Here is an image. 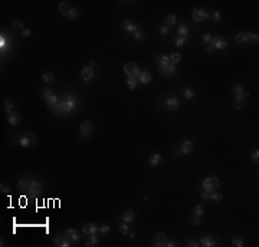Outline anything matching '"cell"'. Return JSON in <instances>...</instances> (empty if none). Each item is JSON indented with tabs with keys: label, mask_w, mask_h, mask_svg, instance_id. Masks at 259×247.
<instances>
[{
	"label": "cell",
	"mask_w": 259,
	"mask_h": 247,
	"mask_svg": "<svg viewBox=\"0 0 259 247\" xmlns=\"http://www.w3.org/2000/svg\"><path fill=\"white\" fill-rule=\"evenodd\" d=\"M79 105V101L75 98V96H72V95L66 94L63 98L59 101V105L53 109V114L55 115H71L74 112L76 111Z\"/></svg>",
	"instance_id": "6da1fadb"
},
{
	"label": "cell",
	"mask_w": 259,
	"mask_h": 247,
	"mask_svg": "<svg viewBox=\"0 0 259 247\" xmlns=\"http://www.w3.org/2000/svg\"><path fill=\"white\" fill-rule=\"evenodd\" d=\"M226 46H228V42H226L225 37L216 36V37H213V39H212L210 45H207V46H206V51L212 52L213 49H219V51H222V49H225Z\"/></svg>",
	"instance_id": "7a4b0ae2"
},
{
	"label": "cell",
	"mask_w": 259,
	"mask_h": 247,
	"mask_svg": "<svg viewBox=\"0 0 259 247\" xmlns=\"http://www.w3.org/2000/svg\"><path fill=\"white\" fill-rule=\"evenodd\" d=\"M201 185H203V188L206 190V191H216V190L219 188V185H220V181H219L218 177H207V178L203 180V183H201Z\"/></svg>",
	"instance_id": "3957f363"
},
{
	"label": "cell",
	"mask_w": 259,
	"mask_h": 247,
	"mask_svg": "<svg viewBox=\"0 0 259 247\" xmlns=\"http://www.w3.org/2000/svg\"><path fill=\"white\" fill-rule=\"evenodd\" d=\"M124 72L128 78H138V75H140V66L138 63L135 62H128V63L124 65Z\"/></svg>",
	"instance_id": "277c9868"
},
{
	"label": "cell",
	"mask_w": 259,
	"mask_h": 247,
	"mask_svg": "<svg viewBox=\"0 0 259 247\" xmlns=\"http://www.w3.org/2000/svg\"><path fill=\"white\" fill-rule=\"evenodd\" d=\"M53 244L56 247H71L72 241L68 240V237L65 236V233H56L53 236Z\"/></svg>",
	"instance_id": "5b68a950"
},
{
	"label": "cell",
	"mask_w": 259,
	"mask_h": 247,
	"mask_svg": "<svg viewBox=\"0 0 259 247\" xmlns=\"http://www.w3.org/2000/svg\"><path fill=\"white\" fill-rule=\"evenodd\" d=\"M26 191L30 194H39L43 191V185H42L41 181H38V180H27Z\"/></svg>",
	"instance_id": "8992f818"
},
{
	"label": "cell",
	"mask_w": 259,
	"mask_h": 247,
	"mask_svg": "<svg viewBox=\"0 0 259 247\" xmlns=\"http://www.w3.org/2000/svg\"><path fill=\"white\" fill-rule=\"evenodd\" d=\"M209 16H210V13H209L206 9H203V7H197V9H194L193 13H191V17H193V20L194 22H203V20H207Z\"/></svg>",
	"instance_id": "52a82bcc"
},
{
	"label": "cell",
	"mask_w": 259,
	"mask_h": 247,
	"mask_svg": "<svg viewBox=\"0 0 259 247\" xmlns=\"http://www.w3.org/2000/svg\"><path fill=\"white\" fill-rule=\"evenodd\" d=\"M92 134V124L91 121H82L81 125H79V135L84 137V138H88L89 135Z\"/></svg>",
	"instance_id": "ba28073f"
},
{
	"label": "cell",
	"mask_w": 259,
	"mask_h": 247,
	"mask_svg": "<svg viewBox=\"0 0 259 247\" xmlns=\"http://www.w3.org/2000/svg\"><path fill=\"white\" fill-rule=\"evenodd\" d=\"M164 102H166V108L168 111H176V109L180 108V101L176 96H167V98L164 99Z\"/></svg>",
	"instance_id": "9c48e42d"
},
{
	"label": "cell",
	"mask_w": 259,
	"mask_h": 247,
	"mask_svg": "<svg viewBox=\"0 0 259 247\" xmlns=\"http://www.w3.org/2000/svg\"><path fill=\"white\" fill-rule=\"evenodd\" d=\"M20 121H22V115L17 111H13L12 114H7V122H9V125L17 126L20 124Z\"/></svg>",
	"instance_id": "30bf717a"
},
{
	"label": "cell",
	"mask_w": 259,
	"mask_h": 247,
	"mask_svg": "<svg viewBox=\"0 0 259 247\" xmlns=\"http://www.w3.org/2000/svg\"><path fill=\"white\" fill-rule=\"evenodd\" d=\"M166 243H167V236L164 233H157L153 239V246L156 247H166Z\"/></svg>",
	"instance_id": "8fae6325"
},
{
	"label": "cell",
	"mask_w": 259,
	"mask_h": 247,
	"mask_svg": "<svg viewBox=\"0 0 259 247\" xmlns=\"http://www.w3.org/2000/svg\"><path fill=\"white\" fill-rule=\"evenodd\" d=\"M249 96V92L246 91L245 94H240V95H235V99H233V105H235L236 109H240L242 108V105L245 104V101L248 99Z\"/></svg>",
	"instance_id": "7c38bea8"
},
{
	"label": "cell",
	"mask_w": 259,
	"mask_h": 247,
	"mask_svg": "<svg viewBox=\"0 0 259 247\" xmlns=\"http://www.w3.org/2000/svg\"><path fill=\"white\" fill-rule=\"evenodd\" d=\"M65 236L68 237V240L72 241V244H76L79 240H81V237H79V233L75 230V228H68V230L63 231Z\"/></svg>",
	"instance_id": "4fadbf2b"
},
{
	"label": "cell",
	"mask_w": 259,
	"mask_h": 247,
	"mask_svg": "<svg viewBox=\"0 0 259 247\" xmlns=\"http://www.w3.org/2000/svg\"><path fill=\"white\" fill-rule=\"evenodd\" d=\"M82 231L85 236H91V234L98 233V226L95 223H85L82 226Z\"/></svg>",
	"instance_id": "5bb4252c"
},
{
	"label": "cell",
	"mask_w": 259,
	"mask_h": 247,
	"mask_svg": "<svg viewBox=\"0 0 259 247\" xmlns=\"http://www.w3.org/2000/svg\"><path fill=\"white\" fill-rule=\"evenodd\" d=\"M94 75H95V71H94V68H89V66H86V68L82 69L81 78H82V81H84V82H89V81H92Z\"/></svg>",
	"instance_id": "9a60e30c"
},
{
	"label": "cell",
	"mask_w": 259,
	"mask_h": 247,
	"mask_svg": "<svg viewBox=\"0 0 259 247\" xmlns=\"http://www.w3.org/2000/svg\"><path fill=\"white\" fill-rule=\"evenodd\" d=\"M200 244L203 247H215L218 246V240L213 236H203L200 239Z\"/></svg>",
	"instance_id": "2e32d148"
},
{
	"label": "cell",
	"mask_w": 259,
	"mask_h": 247,
	"mask_svg": "<svg viewBox=\"0 0 259 247\" xmlns=\"http://www.w3.org/2000/svg\"><path fill=\"white\" fill-rule=\"evenodd\" d=\"M59 101H61V99H59V98H58V96H56V95H55V94H52L48 99H45V104H46V106H48V108L51 109L52 112H53V109L59 105Z\"/></svg>",
	"instance_id": "e0dca14e"
},
{
	"label": "cell",
	"mask_w": 259,
	"mask_h": 247,
	"mask_svg": "<svg viewBox=\"0 0 259 247\" xmlns=\"http://www.w3.org/2000/svg\"><path fill=\"white\" fill-rule=\"evenodd\" d=\"M193 148H194L193 142H191V141H184L183 144L179 147V151L181 153V155H189V154L193 151Z\"/></svg>",
	"instance_id": "ac0fdd59"
},
{
	"label": "cell",
	"mask_w": 259,
	"mask_h": 247,
	"mask_svg": "<svg viewBox=\"0 0 259 247\" xmlns=\"http://www.w3.org/2000/svg\"><path fill=\"white\" fill-rule=\"evenodd\" d=\"M123 30H125V32H128V33L134 35L135 32L140 30V27L137 26V24H134L131 20H124L123 22Z\"/></svg>",
	"instance_id": "d6986e66"
},
{
	"label": "cell",
	"mask_w": 259,
	"mask_h": 247,
	"mask_svg": "<svg viewBox=\"0 0 259 247\" xmlns=\"http://www.w3.org/2000/svg\"><path fill=\"white\" fill-rule=\"evenodd\" d=\"M134 220H135V211L131 210V208H127V210H124V213H123V221H125V223H133Z\"/></svg>",
	"instance_id": "ffe728a7"
},
{
	"label": "cell",
	"mask_w": 259,
	"mask_h": 247,
	"mask_svg": "<svg viewBox=\"0 0 259 247\" xmlns=\"http://www.w3.org/2000/svg\"><path fill=\"white\" fill-rule=\"evenodd\" d=\"M138 82L143 85L148 83V82H151V73L148 71H140V75H138Z\"/></svg>",
	"instance_id": "44dd1931"
},
{
	"label": "cell",
	"mask_w": 259,
	"mask_h": 247,
	"mask_svg": "<svg viewBox=\"0 0 259 247\" xmlns=\"http://www.w3.org/2000/svg\"><path fill=\"white\" fill-rule=\"evenodd\" d=\"M177 71V66L176 65H173V63H170V65H167V66H164V68H158V72H160L161 75H173L174 72Z\"/></svg>",
	"instance_id": "7402d4cb"
},
{
	"label": "cell",
	"mask_w": 259,
	"mask_h": 247,
	"mask_svg": "<svg viewBox=\"0 0 259 247\" xmlns=\"http://www.w3.org/2000/svg\"><path fill=\"white\" fill-rule=\"evenodd\" d=\"M156 63H157V68H164V66L170 65L168 56H166V55H158L156 58Z\"/></svg>",
	"instance_id": "603a6c76"
},
{
	"label": "cell",
	"mask_w": 259,
	"mask_h": 247,
	"mask_svg": "<svg viewBox=\"0 0 259 247\" xmlns=\"http://www.w3.org/2000/svg\"><path fill=\"white\" fill-rule=\"evenodd\" d=\"M161 154H158V153H154V154H151L150 155V158H148V163H150V165H153V167H156V165H158V164L161 163Z\"/></svg>",
	"instance_id": "cb8c5ba5"
},
{
	"label": "cell",
	"mask_w": 259,
	"mask_h": 247,
	"mask_svg": "<svg viewBox=\"0 0 259 247\" xmlns=\"http://www.w3.org/2000/svg\"><path fill=\"white\" fill-rule=\"evenodd\" d=\"M19 145L23 147V148H30V147H33L32 145V142H30V139H29V137H27L26 134L20 137V139H19Z\"/></svg>",
	"instance_id": "d4e9b609"
},
{
	"label": "cell",
	"mask_w": 259,
	"mask_h": 247,
	"mask_svg": "<svg viewBox=\"0 0 259 247\" xmlns=\"http://www.w3.org/2000/svg\"><path fill=\"white\" fill-rule=\"evenodd\" d=\"M117 228H118V231H119L121 234L127 236V234L130 233V223H125V221H123V223H119L118 226H117Z\"/></svg>",
	"instance_id": "484cf974"
},
{
	"label": "cell",
	"mask_w": 259,
	"mask_h": 247,
	"mask_svg": "<svg viewBox=\"0 0 259 247\" xmlns=\"http://www.w3.org/2000/svg\"><path fill=\"white\" fill-rule=\"evenodd\" d=\"M98 236H96V233L95 234H91V236H88V239L85 240V244L88 247H92V246H95V244H98Z\"/></svg>",
	"instance_id": "4316f807"
},
{
	"label": "cell",
	"mask_w": 259,
	"mask_h": 247,
	"mask_svg": "<svg viewBox=\"0 0 259 247\" xmlns=\"http://www.w3.org/2000/svg\"><path fill=\"white\" fill-rule=\"evenodd\" d=\"M180 59H181V55L179 53V52H173V53L168 55V61L173 65H177L179 62H180Z\"/></svg>",
	"instance_id": "83f0119b"
},
{
	"label": "cell",
	"mask_w": 259,
	"mask_h": 247,
	"mask_svg": "<svg viewBox=\"0 0 259 247\" xmlns=\"http://www.w3.org/2000/svg\"><path fill=\"white\" fill-rule=\"evenodd\" d=\"M66 17H68L69 20H76L79 17V12L76 7H71V10L68 12V14H66Z\"/></svg>",
	"instance_id": "f1b7e54d"
},
{
	"label": "cell",
	"mask_w": 259,
	"mask_h": 247,
	"mask_svg": "<svg viewBox=\"0 0 259 247\" xmlns=\"http://www.w3.org/2000/svg\"><path fill=\"white\" fill-rule=\"evenodd\" d=\"M71 7L72 6H69L66 2H61V3H59V12H61V14L66 16V14H68V12L71 10Z\"/></svg>",
	"instance_id": "f546056e"
},
{
	"label": "cell",
	"mask_w": 259,
	"mask_h": 247,
	"mask_svg": "<svg viewBox=\"0 0 259 247\" xmlns=\"http://www.w3.org/2000/svg\"><path fill=\"white\" fill-rule=\"evenodd\" d=\"M176 23H177V16H176V14H168V16L166 17V26L167 27L174 26Z\"/></svg>",
	"instance_id": "4dcf8cb0"
},
{
	"label": "cell",
	"mask_w": 259,
	"mask_h": 247,
	"mask_svg": "<svg viewBox=\"0 0 259 247\" xmlns=\"http://www.w3.org/2000/svg\"><path fill=\"white\" fill-rule=\"evenodd\" d=\"M193 216L194 217H203L205 216V210H203V207L200 204H196L193 207Z\"/></svg>",
	"instance_id": "1f68e13d"
},
{
	"label": "cell",
	"mask_w": 259,
	"mask_h": 247,
	"mask_svg": "<svg viewBox=\"0 0 259 247\" xmlns=\"http://www.w3.org/2000/svg\"><path fill=\"white\" fill-rule=\"evenodd\" d=\"M236 42H238V43H240V45L248 43L249 37H248V35H246V32H245V33H238V35H236Z\"/></svg>",
	"instance_id": "d6a6232c"
},
{
	"label": "cell",
	"mask_w": 259,
	"mask_h": 247,
	"mask_svg": "<svg viewBox=\"0 0 259 247\" xmlns=\"http://www.w3.org/2000/svg\"><path fill=\"white\" fill-rule=\"evenodd\" d=\"M177 33H179V36H181V37H187L189 36V27L184 26V24H180V26L177 27Z\"/></svg>",
	"instance_id": "836d02e7"
},
{
	"label": "cell",
	"mask_w": 259,
	"mask_h": 247,
	"mask_svg": "<svg viewBox=\"0 0 259 247\" xmlns=\"http://www.w3.org/2000/svg\"><path fill=\"white\" fill-rule=\"evenodd\" d=\"M137 83H138V79L137 78H128L127 79V86H128L131 91H134V89L137 88Z\"/></svg>",
	"instance_id": "e575fe53"
},
{
	"label": "cell",
	"mask_w": 259,
	"mask_h": 247,
	"mask_svg": "<svg viewBox=\"0 0 259 247\" xmlns=\"http://www.w3.org/2000/svg\"><path fill=\"white\" fill-rule=\"evenodd\" d=\"M245 92H246V88L242 83H238L233 86V94L235 95H240V94H245Z\"/></svg>",
	"instance_id": "d590c367"
},
{
	"label": "cell",
	"mask_w": 259,
	"mask_h": 247,
	"mask_svg": "<svg viewBox=\"0 0 259 247\" xmlns=\"http://www.w3.org/2000/svg\"><path fill=\"white\" fill-rule=\"evenodd\" d=\"M184 98L186 99H193L194 98V89L191 86H187V88L184 89Z\"/></svg>",
	"instance_id": "8d00e7d4"
},
{
	"label": "cell",
	"mask_w": 259,
	"mask_h": 247,
	"mask_svg": "<svg viewBox=\"0 0 259 247\" xmlns=\"http://www.w3.org/2000/svg\"><path fill=\"white\" fill-rule=\"evenodd\" d=\"M42 79H43L45 83H52V82L55 81L53 75H52V73H48V72H45V73L42 75Z\"/></svg>",
	"instance_id": "74e56055"
},
{
	"label": "cell",
	"mask_w": 259,
	"mask_h": 247,
	"mask_svg": "<svg viewBox=\"0 0 259 247\" xmlns=\"http://www.w3.org/2000/svg\"><path fill=\"white\" fill-rule=\"evenodd\" d=\"M26 185H27V178H19L17 180V187L22 191H26Z\"/></svg>",
	"instance_id": "f35d334b"
},
{
	"label": "cell",
	"mask_w": 259,
	"mask_h": 247,
	"mask_svg": "<svg viewBox=\"0 0 259 247\" xmlns=\"http://www.w3.org/2000/svg\"><path fill=\"white\" fill-rule=\"evenodd\" d=\"M210 200L222 201V200H223V194H222V193H216V191H212V193H210Z\"/></svg>",
	"instance_id": "ab89813d"
},
{
	"label": "cell",
	"mask_w": 259,
	"mask_h": 247,
	"mask_svg": "<svg viewBox=\"0 0 259 247\" xmlns=\"http://www.w3.org/2000/svg\"><path fill=\"white\" fill-rule=\"evenodd\" d=\"M4 111H6L7 114H12V112L16 111V109H14V105L12 104L10 101H6V102H4Z\"/></svg>",
	"instance_id": "60d3db41"
},
{
	"label": "cell",
	"mask_w": 259,
	"mask_h": 247,
	"mask_svg": "<svg viewBox=\"0 0 259 247\" xmlns=\"http://www.w3.org/2000/svg\"><path fill=\"white\" fill-rule=\"evenodd\" d=\"M186 40H187V37H181V36H177L176 37V40H174V45L177 47H181L184 43H186Z\"/></svg>",
	"instance_id": "b9f144b4"
},
{
	"label": "cell",
	"mask_w": 259,
	"mask_h": 247,
	"mask_svg": "<svg viewBox=\"0 0 259 247\" xmlns=\"http://www.w3.org/2000/svg\"><path fill=\"white\" fill-rule=\"evenodd\" d=\"M210 22L212 23H218L219 20H220V13L219 12H213V13H210Z\"/></svg>",
	"instance_id": "7bdbcfd3"
},
{
	"label": "cell",
	"mask_w": 259,
	"mask_h": 247,
	"mask_svg": "<svg viewBox=\"0 0 259 247\" xmlns=\"http://www.w3.org/2000/svg\"><path fill=\"white\" fill-rule=\"evenodd\" d=\"M232 244L235 247H243V244H245V243H243V240L240 239V237H233V239H232Z\"/></svg>",
	"instance_id": "ee69618b"
},
{
	"label": "cell",
	"mask_w": 259,
	"mask_h": 247,
	"mask_svg": "<svg viewBox=\"0 0 259 247\" xmlns=\"http://www.w3.org/2000/svg\"><path fill=\"white\" fill-rule=\"evenodd\" d=\"M246 35H248L249 40H252V42H255V43H258V40H259L258 33H253V32H246Z\"/></svg>",
	"instance_id": "f6af8a7d"
},
{
	"label": "cell",
	"mask_w": 259,
	"mask_h": 247,
	"mask_svg": "<svg viewBox=\"0 0 259 247\" xmlns=\"http://www.w3.org/2000/svg\"><path fill=\"white\" fill-rule=\"evenodd\" d=\"M12 27H13L14 30H17V29H20V30H23L25 27H23V24H22V22L20 20H13L12 22Z\"/></svg>",
	"instance_id": "bcb514c9"
},
{
	"label": "cell",
	"mask_w": 259,
	"mask_h": 247,
	"mask_svg": "<svg viewBox=\"0 0 259 247\" xmlns=\"http://www.w3.org/2000/svg\"><path fill=\"white\" fill-rule=\"evenodd\" d=\"M52 94H53V92H52L51 89H43V91H42V94H41V96H42V99L45 101V99H48Z\"/></svg>",
	"instance_id": "7dc6e473"
},
{
	"label": "cell",
	"mask_w": 259,
	"mask_h": 247,
	"mask_svg": "<svg viewBox=\"0 0 259 247\" xmlns=\"http://www.w3.org/2000/svg\"><path fill=\"white\" fill-rule=\"evenodd\" d=\"M134 37H135V40H144L146 35H144V32L140 29L138 32H135V33H134Z\"/></svg>",
	"instance_id": "c3c4849f"
},
{
	"label": "cell",
	"mask_w": 259,
	"mask_h": 247,
	"mask_svg": "<svg viewBox=\"0 0 259 247\" xmlns=\"http://www.w3.org/2000/svg\"><path fill=\"white\" fill-rule=\"evenodd\" d=\"M251 159H252V163H255V164L259 163V151H258V149H255V151L252 153V155H251Z\"/></svg>",
	"instance_id": "681fc988"
},
{
	"label": "cell",
	"mask_w": 259,
	"mask_h": 247,
	"mask_svg": "<svg viewBox=\"0 0 259 247\" xmlns=\"http://www.w3.org/2000/svg\"><path fill=\"white\" fill-rule=\"evenodd\" d=\"M98 231H99L101 234H107V233L109 231V226H108V224H102V226L98 227Z\"/></svg>",
	"instance_id": "f907efd6"
},
{
	"label": "cell",
	"mask_w": 259,
	"mask_h": 247,
	"mask_svg": "<svg viewBox=\"0 0 259 247\" xmlns=\"http://www.w3.org/2000/svg\"><path fill=\"white\" fill-rule=\"evenodd\" d=\"M0 191H2V194H9L10 193V187L7 185V184H2L0 185Z\"/></svg>",
	"instance_id": "816d5d0a"
},
{
	"label": "cell",
	"mask_w": 259,
	"mask_h": 247,
	"mask_svg": "<svg viewBox=\"0 0 259 247\" xmlns=\"http://www.w3.org/2000/svg\"><path fill=\"white\" fill-rule=\"evenodd\" d=\"M212 39H213V36H212L210 33H205V35H203V43H210Z\"/></svg>",
	"instance_id": "f5cc1de1"
},
{
	"label": "cell",
	"mask_w": 259,
	"mask_h": 247,
	"mask_svg": "<svg viewBox=\"0 0 259 247\" xmlns=\"http://www.w3.org/2000/svg\"><path fill=\"white\" fill-rule=\"evenodd\" d=\"M26 135L29 137V139H30V142H32V145H35V144H36V135H35L33 132H26Z\"/></svg>",
	"instance_id": "db71d44e"
},
{
	"label": "cell",
	"mask_w": 259,
	"mask_h": 247,
	"mask_svg": "<svg viewBox=\"0 0 259 247\" xmlns=\"http://www.w3.org/2000/svg\"><path fill=\"white\" fill-rule=\"evenodd\" d=\"M30 35H32V30L29 29V27H26V29H23V30H22V36H23V37H29Z\"/></svg>",
	"instance_id": "11a10c76"
},
{
	"label": "cell",
	"mask_w": 259,
	"mask_h": 247,
	"mask_svg": "<svg viewBox=\"0 0 259 247\" xmlns=\"http://www.w3.org/2000/svg\"><path fill=\"white\" fill-rule=\"evenodd\" d=\"M186 246H187V247H199V241H196V240H189L187 243H186Z\"/></svg>",
	"instance_id": "9f6ffc18"
},
{
	"label": "cell",
	"mask_w": 259,
	"mask_h": 247,
	"mask_svg": "<svg viewBox=\"0 0 259 247\" xmlns=\"http://www.w3.org/2000/svg\"><path fill=\"white\" fill-rule=\"evenodd\" d=\"M201 198H203V200H210V191H206L205 190V191L201 193Z\"/></svg>",
	"instance_id": "6f0895ef"
},
{
	"label": "cell",
	"mask_w": 259,
	"mask_h": 247,
	"mask_svg": "<svg viewBox=\"0 0 259 247\" xmlns=\"http://www.w3.org/2000/svg\"><path fill=\"white\" fill-rule=\"evenodd\" d=\"M167 33H168V27L167 26H161L160 27V35L161 36H166Z\"/></svg>",
	"instance_id": "680465c9"
},
{
	"label": "cell",
	"mask_w": 259,
	"mask_h": 247,
	"mask_svg": "<svg viewBox=\"0 0 259 247\" xmlns=\"http://www.w3.org/2000/svg\"><path fill=\"white\" fill-rule=\"evenodd\" d=\"M193 224H194V226H200V224H201L200 217H194V218H193Z\"/></svg>",
	"instance_id": "91938a15"
},
{
	"label": "cell",
	"mask_w": 259,
	"mask_h": 247,
	"mask_svg": "<svg viewBox=\"0 0 259 247\" xmlns=\"http://www.w3.org/2000/svg\"><path fill=\"white\" fill-rule=\"evenodd\" d=\"M174 246H176V243H173V241L167 240V243H166V247H174Z\"/></svg>",
	"instance_id": "94428289"
},
{
	"label": "cell",
	"mask_w": 259,
	"mask_h": 247,
	"mask_svg": "<svg viewBox=\"0 0 259 247\" xmlns=\"http://www.w3.org/2000/svg\"><path fill=\"white\" fill-rule=\"evenodd\" d=\"M88 66H89V68H94V66H96V62H95V61H91V62L88 63Z\"/></svg>",
	"instance_id": "6125c7cd"
},
{
	"label": "cell",
	"mask_w": 259,
	"mask_h": 247,
	"mask_svg": "<svg viewBox=\"0 0 259 247\" xmlns=\"http://www.w3.org/2000/svg\"><path fill=\"white\" fill-rule=\"evenodd\" d=\"M127 236H128L130 239H131V240H135V234H134V233H128Z\"/></svg>",
	"instance_id": "be15d7a7"
}]
</instances>
